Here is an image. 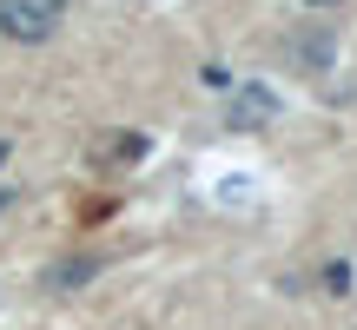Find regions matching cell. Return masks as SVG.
I'll return each mask as SVG.
<instances>
[{
	"instance_id": "obj_1",
	"label": "cell",
	"mask_w": 357,
	"mask_h": 330,
	"mask_svg": "<svg viewBox=\"0 0 357 330\" xmlns=\"http://www.w3.org/2000/svg\"><path fill=\"white\" fill-rule=\"evenodd\" d=\"M66 20V0H0V33L20 40V47H40L53 40Z\"/></svg>"
},
{
	"instance_id": "obj_2",
	"label": "cell",
	"mask_w": 357,
	"mask_h": 330,
	"mask_svg": "<svg viewBox=\"0 0 357 330\" xmlns=\"http://www.w3.org/2000/svg\"><path fill=\"white\" fill-rule=\"evenodd\" d=\"M278 106H284V100L265 86V79H245V86L225 100V126H231V132H258V126L278 119Z\"/></svg>"
},
{
	"instance_id": "obj_3",
	"label": "cell",
	"mask_w": 357,
	"mask_h": 330,
	"mask_svg": "<svg viewBox=\"0 0 357 330\" xmlns=\"http://www.w3.org/2000/svg\"><path fill=\"white\" fill-rule=\"evenodd\" d=\"M331 53H337V33H331V26H298V33H291V60L305 66V73H324Z\"/></svg>"
},
{
	"instance_id": "obj_4",
	"label": "cell",
	"mask_w": 357,
	"mask_h": 330,
	"mask_svg": "<svg viewBox=\"0 0 357 330\" xmlns=\"http://www.w3.org/2000/svg\"><path fill=\"white\" fill-rule=\"evenodd\" d=\"M146 152H153L146 132H113V139H106V165H139Z\"/></svg>"
},
{
	"instance_id": "obj_5",
	"label": "cell",
	"mask_w": 357,
	"mask_h": 330,
	"mask_svg": "<svg viewBox=\"0 0 357 330\" xmlns=\"http://www.w3.org/2000/svg\"><path fill=\"white\" fill-rule=\"evenodd\" d=\"M93 271H100V258H79V265H53V271H47V291H73V284H86Z\"/></svg>"
},
{
	"instance_id": "obj_6",
	"label": "cell",
	"mask_w": 357,
	"mask_h": 330,
	"mask_svg": "<svg viewBox=\"0 0 357 330\" xmlns=\"http://www.w3.org/2000/svg\"><path fill=\"white\" fill-rule=\"evenodd\" d=\"M324 284H331V291H351V265H344V258H337V265H324Z\"/></svg>"
},
{
	"instance_id": "obj_7",
	"label": "cell",
	"mask_w": 357,
	"mask_h": 330,
	"mask_svg": "<svg viewBox=\"0 0 357 330\" xmlns=\"http://www.w3.org/2000/svg\"><path fill=\"white\" fill-rule=\"evenodd\" d=\"M7 205H13V191H7V185H0V212H7Z\"/></svg>"
},
{
	"instance_id": "obj_8",
	"label": "cell",
	"mask_w": 357,
	"mask_h": 330,
	"mask_svg": "<svg viewBox=\"0 0 357 330\" xmlns=\"http://www.w3.org/2000/svg\"><path fill=\"white\" fill-rule=\"evenodd\" d=\"M7 152H13V146H7V139H0V165H7Z\"/></svg>"
},
{
	"instance_id": "obj_9",
	"label": "cell",
	"mask_w": 357,
	"mask_h": 330,
	"mask_svg": "<svg viewBox=\"0 0 357 330\" xmlns=\"http://www.w3.org/2000/svg\"><path fill=\"white\" fill-rule=\"evenodd\" d=\"M311 7H337V0H311Z\"/></svg>"
}]
</instances>
